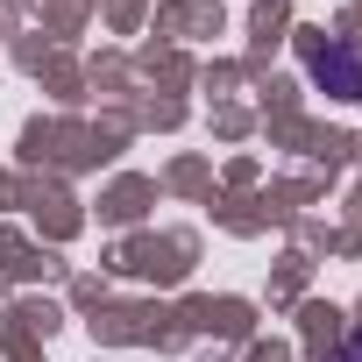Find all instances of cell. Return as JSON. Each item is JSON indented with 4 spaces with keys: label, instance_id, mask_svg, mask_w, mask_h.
I'll use <instances>...</instances> for the list:
<instances>
[{
    "label": "cell",
    "instance_id": "obj_1",
    "mask_svg": "<svg viewBox=\"0 0 362 362\" xmlns=\"http://www.w3.org/2000/svg\"><path fill=\"white\" fill-rule=\"evenodd\" d=\"M305 64H313V78L327 86V93H341V100H362V50L348 43V36H305Z\"/></svg>",
    "mask_w": 362,
    "mask_h": 362
}]
</instances>
